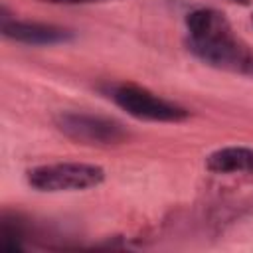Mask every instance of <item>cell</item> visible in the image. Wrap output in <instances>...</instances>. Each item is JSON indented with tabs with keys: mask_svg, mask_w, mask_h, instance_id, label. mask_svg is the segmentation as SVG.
<instances>
[{
	"mask_svg": "<svg viewBox=\"0 0 253 253\" xmlns=\"http://www.w3.org/2000/svg\"><path fill=\"white\" fill-rule=\"evenodd\" d=\"M251 24H253V14H251Z\"/></svg>",
	"mask_w": 253,
	"mask_h": 253,
	"instance_id": "obj_9",
	"label": "cell"
},
{
	"mask_svg": "<svg viewBox=\"0 0 253 253\" xmlns=\"http://www.w3.org/2000/svg\"><path fill=\"white\" fill-rule=\"evenodd\" d=\"M225 2H231V4H239V6H249L251 0H225Z\"/></svg>",
	"mask_w": 253,
	"mask_h": 253,
	"instance_id": "obj_8",
	"label": "cell"
},
{
	"mask_svg": "<svg viewBox=\"0 0 253 253\" xmlns=\"http://www.w3.org/2000/svg\"><path fill=\"white\" fill-rule=\"evenodd\" d=\"M53 125L63 136L83 146H119L130 136L117 119L83 111H61L53 117Z\"/></svg>",
	"mask_w": 253,
	"mask_h": 253,
	"instance_id": "obj_4",
	"label": "cell"
},
{
	"mask_svg": "<svg viewBox=\"0 0 253 253\" xmlns=\"http://www.w3.org/2000/svg\"><path fill=\"white\" fill-rule=\"evenodd\" d=\"M43 4H55V6H83V4H101V2H117V0H38Z\"/></svg>",
	"mask_w": 253,
	"mask_h": 253,
	"instance_id": "obj_7",
	"label": "cell"
},
{
	"mask_svg": "<svg viewBox=\"0 0 253 253\" xmlns=\"http://www.w3.org/2000/svg\"><path fill=\"white\" fill-rule=\"evenodd\" d=\"M206 168L213 174H253L251 146H221L206 156Z\"/></svg>",
	"mask_w": 253,
	"mask_h": 253,
	"instance_id": "obj_6",
	"label": "cell"
},
{
	"mask_svg": "<svg viewBox=\"0 0 253 253\" xmlns=\"http://www.w3.org/2000/svg\"><path fill=\"white\" fill-rule=\"evenodd\" d=\"M105 168L91 162H49L26 172V182L36 192L59 194L97 188L105 182Z\"/></svg>",
	"mask_w": 253,
	"mask_h": 253,
	"instance_id": "obj_3",
	"label": "cell"
},
{
	"mask_svg": "<svg viewBox=\"0 0 253 253\" xmlns=\"http://www.w3.org/2000/svg\"><path fill=\"white\" fill-rule=\"evenodd\" d=\"M186 47L210 67L253 79V47L215 8L200 6L186 14Z\"/></svg>",
	"mask_w": 253,
	"mask_h": 253,
	"instance_id": "obj_1",
	"label": "cell"
},
{
	"mask_svg": "<svg viewBox=\"0 0 253 253\" xmlns=\"http://www.w3.org/2000/svg\"><path fill=\"white\" fill-rule=\"evenodd\" d=\"M2 36L10 42L28 43V45H55L73 40V32L67 28L45 22L8 18L6 12H2Z\"/></svg>",
	"mask_w": 253,
	"mask_h": 253,
	"instance_id": "obj_5",
	"label": "cell"
},
{
	"mask_svg": "<svg viewBox=\"0 0 253 253\" xmlns=\"http://www.w3.org/2000/svg\"><path fill=\"white\" fill-rule=\"evenodd\" d=\"M99 89L119 109H123L126 115H130L138 121L182 123L190 117V111L184 109L182 105L168 101L132 81H109V83H103Z\"/></svg>",
	"mask_w": 253,
	"mask_h": 253,
	"instance_id": "obj_2",
	"label": "cell"
}]
</instances>
